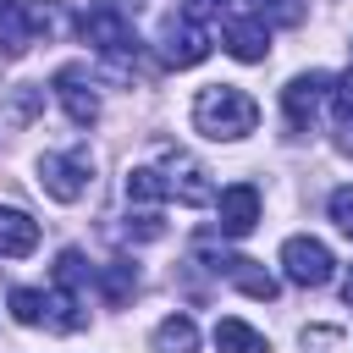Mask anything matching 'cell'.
I'll return each instance as SVG.
<instances>
[{"label":"cell","mask_w":353,"mask_h":353,"mask_svg":"<svg viewBox=\"0 0 353 353\" xmlns=\"http://www.w3.org/2000/svg\"><path fill=\"white\" fill-rule=\"evenodd\" d=\"M83 309H77V292H66V287H55V292H44V320L39 325H50V331H83Z\"/></svg>","instance_id":"obj_17"},{"label":"cell","mask_w":353,"mask_h":353,"mask_svg":"<svg viewBox=\"0 0 353 353\" xmlns=\"http://www.w3.org/2000/svg\"><path fill=\"white\" fill-rule=\"evenodd\" d=\"M88 176H94V160L83 149H66V154H44L39 160V188L55 204H77L88 193Z\"/></svg>","instance_id":"obj_3"},{"label":"cell","mask_w":353,"mask_h":353,"mask_svg":"<svg viewBox=\"0 0 353 353\" xmlns=\"http://www.w3.org/2000/svg\"><path fill=\"white\" fill-rule=\"evenodd\" d=\"M55 99H61V110H66L77 127H94V121H99V94H94V83H88L77 66H61V72H55Z\"/></svg>","instance_id":"obj_10"},{"label":"cell","mask_w":353,"mask_h":353,"mask_svg":"<svg viewBox=\"0 0 353 353\" xmlns=\"http://www.w3.org/2000/svg\"><path fill=\"white\" fill-rule=\"evenodd\" d=\"M165 199V176L154 165H132L127 171V204H160Z\"/></svg>","instance_id":"obj_19"},{"label":"cell","mask_w":353,"mask_h":353,"mask_svg":"<svg viewBox=\"0 0 353 353\" xmlns=\"http://www.w3.org/2000/svg\"><path fill=\"white\" fill-rule=\"evenodd\" d=\"M331 121H336V149L342 154H353V72H342V77H331Z\"/></svg>","instance_id":"obj_15"},{"label":"cell","mask_w":353,"mask_h":353,"mask_svg":"<svg viewBox=\"0 0 353 353\" xmlns=\"http://www.w3.org/2000/svg\"><path fill=\"white\" fill-rule=\"evenodd\" d=\"M215 215H221V237H248L259 226V188L254 182H232L215 199Z\"/></svg>","instance_id":"obj_9"},{"label":"cell","mask_w":353,"mask_h":353,"mask_svg":"<svg viewBox=\"0 0 353 353\" xmlns=\"http://www.w3.org/2000/svg\"><path fill=\"white\" fill-rule=\"evenodd\" d=\"M193 127L204 138H215V143H237V138H248L259 127V105L232 83H210L193 99Z\"/></svg>","instance_id":"obj_1"},{"label":"cell","mask_w":353,"mask_h":353,"mask_svg":"<svg viewBox=\"0 0 353 353\" xmlns=\"http://www.w3.org/2000/svg\"><path fill=\"white\" fill-rule=\"evenodd\" d=\"M221 44H226V55H232V61L254 66V61H265V55H270V28H265L259 17H226Z\"/></svg>","instance_id":"obj_11"},{"label":"cell","mask_w":353,"mask_h":353,"mask_svg":"<svg viewBox=\"0 0 353 353\" xmlns=\"http://www.w3.org/2000/svg\"><path fill=\"white\" fill-rule=\"evenodd\" d=\"M342 303L353 309V270H347V281H342Z\"/></svg>","instance_id":"obj_25"},{"label":"cell","mask_w":353,"mask_h":353,"mask_svg":"<svg viewBox=\"0 0 353 353\" xmlns=\"http://www.w3.org/2000/svg\"><path fill=\"white\" fill-rule=\"evenodd\" d=\"M254 17L270 28V22H281V28H298L303 22V0H254Z\"/></svg>","instance_id":"obj_20"},{"label":"cell","mask_w":353,"mask_h":353,"mask_svg":"<svg viewBox=\"0 0 353 353\" xmlns=\"http://www.w3.org/2000/svg\"><path fill=\"white\" fill-rule=\"evenodd\" d=\"M325 94H331V77H325V72H298V77L281 88V110H287V127H292V132H303V127L314 121V110L325 105Z\"/></svg>","instance_id":"obj_7"},{"label":"cell","mask_w":353,"mask_h":353,"mask_svg":"<svg viewBox=\"0 0 353 353\" xmlns=\"http://www.w3.org/2000/svg\"><path fill=\"white\" fill-rule=\"evenodd\" d=\"M33 28H39V22L28 17V6H22V0H0V55H6V61L28 55Z\"/></svg>","instance_id":"obj_13"},{"label":"cell","mask_w":353,"mask_h":353,"mask_svg":"<svg viewBox=\"0 0 353 353\" xmlns=\"http://www.w3.org/2000/svg\"><path fill=\"white\" fill-rule=\"evenodd\" d=\"M331 221H336L342 237H353V188H336L331 193Z\"/></svg>","instance_id":"obj_23"},{"label":"cell","mask_w":353,"mask_h":353,"mask_svg":"<svg viewBox=\"0 0 353 353\" xmlns=\"http://www.w3.org/2000/svg\"><path fill=\"white\" fill-rule=\"evenodd\" d=\"M199 265L204 270H215V276H226L237 292H248V298H259V303H270L281 287H276V276L259 265V259H248V254H221V248H199Z\"/></svg>","instance_id":"obj_4"},{"label":"cell","mask_w":353,"mask_h":353,"mask_svg":"<svg viewBox=\"0 0 353 353\" xmlns=\"http://www.w3.org/2000/svg\"><path fill=\"white\" fill-rule=\"evenodd\" d=\"M77 33H83V44H94L105 61H127V55H138V33H132V22H127L116 6H94V11H83Z\"/></svg>","instance_id":"obj_2"},{"label":"cell","mask_w":353,"mask_h":353,"mask_svg":"<svg viewBox=\"0 0 353 353\" xmlns=\"http://www.w3.org/2000/svg\"><path fill=\"white\" fill-rule=\"evenodd\" d=\"M215 347H221V353H270L265 331H254V325L237 320V314H226V320L215 325Z\"/></svg>","instance_id":"obj_16"},{"label":"cell","mask_w":353,"mask_h":353,"mask_svg":"<svg viewBox=\"0 0 353 353\" xmlns=\"http://www.w3.org/2000/svg\"><path fill=\"white\" fill-rule=\"evenodd\" d=\"M281 270H287L292 287H325L336 259H331V248L320 237H287L281 243Z\"/></svg>","instance_id":"obj_5"},{"label":"cell","mask_w":353,"mask_h":353,"mask_svg":"<svg viewBox=\"0 0 353 353\" xmlns=\"http://www.w3.org/2000/svg\"><path fill=\"white\" fill-rule=\"evenodd\" d=\"M11 320L17 325H39L44 320V292L39 287H17L11 292Z\"/></svg>","instance_id":"obj_22"},{"label":"cell","mask_w":353,"mask_h":353,"mask_svg":"<svg viewBox=\"0 0 353 353\" xmlns=\"http://www.w3.org/2000/svg\"><path fill=\"white\" fill-rule=\"evenodd\" d=\"M88 276H94V270H88V259H83L77 248H61V259H55V281H61L66 292H77Z\"/></svg>","instance_id":"obj_21"},{"label":"cell","mask_w":353,"mask_h":353,"mask_svg":"<svg viewBox=\"0 0 353 353\" xmlns=\"http://www.w3.org/2000/svg\"><path fill=\"white\" fill-rule=\"evenodd\" d=\"M94 281H99L105 303H110V309H121V303L138 292V265H132V259H110V265H99V270H94Z\"/></svg>","instance_id":"obj_14"},{"label":"cell","mask_w":353,"mask_h":353,"mask_svg":"<svg viewBox=\"0 0 353 353\" xmlns=\"http://www.w3.org/2000/svg\"><path fill=\"white\" fill-rule=\"evenodd\" d=\"M154 353H199V325L188 314H165L154 325Z\"/></svg>","instance_id":"obj_18"},{"label":"cell","mask_w":353,"mask_h":353,"mask_svg":"<svg viewBox=\"0 0 353 353\" xmlns=\"http://www.w3.org/2000/svg\"><path fill=\"white\" fill-rule=\"evenodd\" d=\"M39 248V221L28 210L0 204V259H28Z\"/></svg>","instance_id":"obj_12"},{"label":"cell","mask_w":353,"mask_h":353,"mask_svg":"<svg viewBox=\"0 0 353 353\" xmlns=\"http://www.w3.org/2000/svg\"><path fill=\"white\" fill-rule=\"evenodd\" d=\"M160 55H165V66H199L204 55H210V33H204V22L199 17H171L165 22V33H160Z\"/></svg>","instance_id":"obj_6"},{"label":"cell","mask_w":353,"mask_h":353,"mask_svg":"<svg viewBox=\"0 0 353 353\" xmlns=\"http://www.w3.org/2000/svg\"><path fill=\"white\" fill-rule=\"evenodd\" d=\"M160 176H165V199H182V204H215L210 171H204L193 154H165Z\"/></svg>","instance_id":"obj_8"},{"label":"cell","mask_w":353,"mask_h":353,"mask_svg":"<svg viewBox=\"0 0 353 353\" xmlns=\"http://www.w3.org/2000/svg\"><path fill=\"white\" fill-rule=\"evenodd\" d=\"M232 0H188V17H221Z\"/></svg>","instance_id":"obj_24"}]
</instances>
